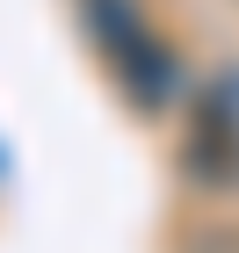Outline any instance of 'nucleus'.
Listing matches in <instances>:
<instances>
[{
  "instance_id": "obj_1",
  "label": "nucleus",
  "mask_w": 239,
  "mask_h": 253,
  "mask_svg": "<svg viewBox=\"0 0 239 253\" xmlns=\"http://www.w3.org/2000/svg\"><path fill=\"white\" fill-rule=\"evenodd\" d=\"M87 29H95V43H101V58H109V73H116V87L152 116L159 101L174 94V58H167V43H159L152 29L138 22V7H123V0H87Z\"/></svg>"
},
{
  "instance_id": "obj_2",
  "label": "nucleus",
  "mask_w": 239,
  "mask_h": 253,
  "mask_svg": "<svg viewBox=\"0 0 239 253\" xmlns=\"http://www.w3.org/2000/svg\"><path fill=\"white\" fill-rule=\"evenodd\" d=\"M181 167L203 188H232L239 181V101H225V94L203 101V116L189 123V145H181Z\"/></svg>"
}]
</instances>
